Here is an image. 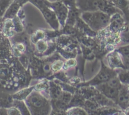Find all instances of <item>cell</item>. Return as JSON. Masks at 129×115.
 <instances>
[{"label": "cell", "mask_w": 129, "mask_h": 115, "mask_svg": "<svg viewBox=\"0 0 129 115\" xmlns=\"http://www.w3.org/2000/svg\"><path fill=\"white\" fill-rule=\"evenodd\" d=\"M110 1L120 10L127 17H129V0H110Z\"/></svg>", "instance_id": "13"}, {"label": "cell", "mask_w": 129, "mask_h": 115, "mask_svg": "<svg viewBox=\"0 0 129 115\" xmlns=\"http://www.w3.org/2000/svg\"><path fill=\"white\" fill-rule=\"evenodd\" d=\"M117 51L119 52L122 57L124 58H129V44L124 45V46L119 47L117 49Z\"/></svg>", "instance_id": "29"}, {"label": "cell", "mask_w": 129, "mask_h": 115, "mask_svg": "<svg viewBox=\"0 0 129 115\" xmlns=\"http://www.w3.org/2000/svg\"><path fill=\"white\" fill-rule=\"evenodd\" d=\"M115 76H116V73H115L113 70L111 69L110 67L106 66L103 63H102V67L100 72L91 80L86 83H83L81 86H97L106 83Z\"/></svg>", "instance_id": "3"}, {"label": "cell", "mask_w": 129, "mask_h": 115, "mask_svg": "<svg viewBox=\"0 0 129 115\" xmlns=\"http://www.w3.org/2000/svg\"><path fill=\"white\" fill-rule=\"evenodd\" d=\"M47 1L48 0H45V3L43 4L39 10L41 11L45 21L51 27L52 29L57 30L60 28V23L54 10L47 5Z\"/></svg>", "instance_id": "4"}, {"label": "cell", "mask_w": 129, "mask_h": 115, "mask_svg": "<svg viewBox=\"0 0 129 115\" xmlns=\"http://www.w3.org/2000/svg\"><path fill=\"white\" fill-rule=\"evenodd\" d=\"M109 15L100 10L81 12L80 18L94 32H99L106 29L110 21Z\"/></svg>", "instance_id": "2"}, {"label": "cell", "mask_w": 129, "mask_h": 115, "mask_svg": "<svg viewBox=\"0 0 129 115\" xmlns=\"http://www.w3.org/2000/svg\"><path fill=\"white\" fill-rule=\"evenodd\" d=\"M95 87L98 90H99L101 93L107 96L108 98L112 99L115 102L117 103V100H118V97L120 92L119 88L111 87V86L108 85L107 84V82L102 83V84L98 85L95 86Z\"/></svg>", "instance_id": "7"}, {"label": "cell", "mask_w": 129, "mask_h": 115, "mask_svg": "<svg viewBox=\"0 0 129 115\" xmlns=\"http://www.w3.org/2000/svg\"><path fill=\"white\" fill-rule=\"evenodd\" d=\"M100 105L98 102L96 101V100L94 98L92 97V99H86L84 101V107H86V109L89 110V111H96L100 107Z\"/></svg>", "instance_id": "18"}, {"label": "cell", "mask_w": 129, "mask_h": 115, "mask_svg": "<svg viewBox=\"0 0 129 115\" xmlns=\"http://www.w3.org/2000/svg\"><path fill=\"white\" fill-rule=\"evenodd\" d=\"M76 4L81 12L100 10V0H76Z\"/></svg>", "instance_id": "8"}, {"label": "cell", "mask_w": 129, "mask_h": 115, "mask_svg": "<svg viewBox=\"0 0 129 115\" xmlns=\"http://www.w3.org/2000/svg\"><path fill=\"white\" fill-rule=\"evenodd\" d=\"M125 114L129 115V106H128V107H127L125 109Z\"/></svg>", "instance_id": "34"}, {"label": "cell", "mask_w": 129, "mask_h": 115, "mask_svg": "<svg viewBox=\"0 0 129 115\" xmlns=\"http://www.w3.org/2000/svg\"><path fill=\"white\" fill-rule=\"evenodd\" d=\"M45 37V32L43 31V30H37L36 32L33 34V35H31V40L34 44H35L36 42H37L39 40H42V39H44Z\"/></svg>", "instance_id": "22"}, {"label": "cell", "mask_w": 129, "mask_h": 115, "mask_svg": "<svg viewBox=\"0 0 129 115\" xmlns=\"http://www.w3.org/2000/svg\"><path fill=\"white\" fill-rule=\"evenodd\" d=\"M49 96L52 99H56L60 97L63 90L60 84L57 82H49Z\"/></svg>", "instance_id": "11"}, {"label": "cell", "mask_w": 129, "mask_h": 115, "mask_svg": "<svg viewBox=\"0 0 129 115\" xmlns=\"http://www.w3.org/2000/svg\"><path fill=\"white\" fill-rule=\"evenodd\" d=\"M124 24L125 20L122 16V13H115L111 16L110 24L107 27L109 29L110 32H115L122 29L124 27Z\"/></svg>", "instance_id": "9"}, {"label": "cell", "mask_w": 129, "mask_h": 115, "mask_svg": "<svg viewBox=\"0 0 129 115\" xmlns=\"http://www.w3.org/2000/svg\"><path fill=\"white\" fill-rule=\"evenodd\" d=\"M49 88V82L47 81H42V82H39L35 85L34 90L39 92H41L43 90H46L47 89Z\"/></svg>", "instance_id": "25"}, {"label": "cell", "mask_w": 129, "mask_h": 115, "mask_svg": "<svg viewBox=\"0 0 129 115\" xmlns=\"http://www.w3.org/2000/svg\"><path fill=\"white\" fill-rule=\"evenodd\" d=\"M107 59L108 63V66L111 69L115 70L117 68L126 69L122 55L117 50L110 52L107 55Z\"/></svg>", "instance_id": "6"}, {"label": "cell", "mask_w": 129, "mask_h": 115, "mask_svg": "<svg viewBox=\"0 0 129 115\" xmlns=\"http://www.w3.org/2000/svg\"><path fill=\"white\" fill-rule=\"evenodd\" d=\"M8 114H15V115H20L21 114V112L15 106L11 107L7 109Z\"/></svg>", "instance_id": "31"}, {"label": "cell", "mask_w": 129, "mask_h": 115, "mask_svg": "<svg viewBox=\"0 0 129 115\" xmlns=\"http://www.w3.org/2000/svg\"><path fill=\"white\" fill-rule=\"evenodd\" d=\"M128 106H129V102H128ZM128 106H127V107H128Z\"/></svg>", "instance_id": "35"}, {"label": "cell", "mask_w": 129, "mask_h": 115, "mask_svg": "<svg viewBox=\"0 0 129 115\" xmlns=\"http://www.w3.org/2000/svg\"><path fill=\"white\" fill-rule=\"evenodd\" d=\"M120 37L121 41L129 44V27L120 32Z\"/></svg>", "instance_id": "28"}, {"label": "cell", "mask_w": 129, "mask_h": 115, "mask_svg": "<svg viewBox=\"0 0 129 115\" xmlns=\"http://www.w3.org/2000/svg\"><path fill=\"white\" fill-rule=\"evenodd\" d=\"M11 75L10 69L7 66H2L0 68V79L6 80Z\"/></svg>", "instance_id": "27"}, {"label": "cell", "mask_w": 129, "mask_h": 115, "mask_svg": "<svg viewBox=\"0 0 129 115\" xmlns=\"http://www.w3.org/2000/svg\"><path fill=\"white\" fill-rule=\"evenodd\" d=\"M3 29L4 32L7 36L11 37L13 35V30H15V29H14V25L12 19H6L5 24H4Z\"/></svg>", "instance_id": "17"}, {"label": "cell", "mask_w": 129, "mask_h": 115, "mask_svg": "<svg viewBox=\"0 0 129 115\" xmlns=\"http://www.w3.org/2000/svg\"><path fill=\"white\" fill-rule=\"evenodd\" d=\"M14 1H15V2L17 3H18L19 5L22 7V6H23L24 5H25L26 3L28 2L29 0H14Z\"/></svg>", "instance_id": "33"}, {"label": "cell", "mask_w": 129, "mask_h": 115, "mask_svg": "<svg viewBox=\"0 0 129 115\" xmlns=\"http://www.w3.org/2000/svg\"><path fill=\"white\" fill-rule=\"evenodd\" d=\"M129 102V91L127 89V87L122 86L120 89L119 95L117 100V104H119L122 108L125 109L128 106Z\"/></svg>", "instance_id": "10"}, {"label": "cell", "mask_w": 129, "mask_h": 115, "mask_svg": "<svg viewBox=\"0 0 129 115\" xmlns=\"http://www.w3.org/2000/svg\"><path fill=\"white\" fill-rule=\"evenodd\" d=\"M47 5L55 12L60 23V27H64L66 24V20L69 13V8L60 0L55 2H50L48 0Z\"/></svg>", "instance_id": "5"}, {"label": "cell", "mask_w": 129, "mask_h": 115, "mask_svg": "<svg viewBox=\"0 0 129 115\" xmlns=\"http://www.w3.org/2000/svg\"><path fill=\"white\" fill-rule=\"evenodd\" d=\"M14 106L17 107L21 112V114H31L25 101L15 99L13 101Z\"/></svg>", "instance_id": "15"}, {"label": "cell", "mask_w": 129, "mask_h": 115, "mask_svg": "<svg viewBox=\"0 0 129 115\" xmlns=\"http://www.w3.org/2000/svg\"><path fill=\"white\" fill-rule=\"evenodd\" d=\"M35 47L36 49L39 53H44L47 51L49 48V44L48 42L44 39L39 40L37 42L35 43Z\"/></svg>", "instance_id": "20"}, {"label": "cell", "mask_w": 129, "mask_h": 115, "mask_svg": "<svg viewBox=\"0 0 129 115\" xmlns=\"http://www.w3.org/2000/svg\"><path fill=\"white\" fill-rule=\"evenodd\" d=\"M25 102L31 114H49L52 112L50 101L39 91L34 90Z\"/></svg>", "instance_id": "1"}, {"label": "cell", "mask_w": 129, "mask_h": 115, "mask_svg": "<svg viewBox=\"0 0 129 115\" xmlns=\"http://www.w3.org/2000/svg\"><path fill=\"white\" fill-rule=\"evenodd\" d=\"M35 86H32V87H26V88H23V89L20 90V91L15 93V94L13 95V98L14 99L17 100H22V101H25L28 96L32 92V91L34 90Z\"/></svg>", "instance_id": "14"}, {"label": "cell", "mask_w": 129, "mask_h": 115, "mask_svg": "<svg viewBox=\"0 0 129 115\" xmlns=\"http://www.w3.org/2000/svg\"><path fill=\"white\" fill-rule=\"evenodd\" d=\"M64 62L63 61L60 60H56L52 63L50 65V68H51V70L53 72H57L59 71H60V70L62 69L63 66H64Z\"/></svg>", "instance_id": "24"}, {"label": "cell", "mask_w": 129, "mask_h": 115, "mask_svg": "<svg viewBox=\"0 0 129 115\" xmlns=\"http://www.w3.org/2000/svg\"><path fill=\"white\" fill-rule=\"evenodd\" d=\"M118 77L123 85L129 84V70L122 69L118 73Z\"/></svg>", "instance_id": "19"}, {"label": "cell", "mask_w": 129, "mask_h": 115, "mask_svg": "<svg viewBox=\"0 0 129 115\" xmlns=\"http://www.w3.org/2000/svg\"><path fill=\"white\" fill-rule=\"evenodd\" d=\"M21 7L18 3L15 2V1L11 3L8 7V8L6 10V12L3 15L4 18L5 19H13L14 18L16 17L18 15L19 10Z\"/></svg>", "instance_id": "12"}, {"label": "cell", "mask_w": 129, "mask_h": 115, "mask_svg": "<svg viewBox=\"0 0 129 115\" xmlns=\"http://www.w3.org/2000/svg\"><path fill=\"white\" fill-rule=\"evenodd\" d=\"M60 1L69 8V10L77 8L76 0H60Z\"/></svg>", "instance_id": "30"}, {"label": "cell", "mask_w": 129, "mask_h": 115, "mask_svg": "<svg viewBox=\"0 0 129 115\" xmlns=\"http://www.w3.org/2000/svg\"><path fill=\"white\" fill-rule=\"evenodd\" d=\"M12 20L13 22L14 29H15V32H16L18 33H20L23 31L24 27L22 24V22L21 21V19L18 16H16V17H15Z\"/></svg>", "instance_id": "23"}, {"label": "cell", "mask_w": 129, "mask_h": 115, "mask_svg": "<svg viewBox=\"0 0 129 115\" xmlns=\"http://www.w3.org/2000/svg\"><path fill=\"white\" fill-rule=\"evenodd\" d=\"M66 112V114L71 115L88 114L87 113L88 112L83 107H80V106H73V107H68Z\"/></svg>", "instance_id": "16"}, {"label": "cell", "mask_w": 129, "mask_h": 115, "mask_svg": "<svg viewBox=\"0 0 129 115\" xmlns=\"http://www.w3.org/2000/svg\"><path fill=\"white\" fill-rule=\"evenodd\" d=\"M77 64H78V62H77L76 59L75 58H69V59H68L64 62L62 69L66 70L69 69L71 68H73V67H75L77 65Z\"/></svg>", "instance_id": "26"}, {"label": "cell", "mask_w": 129, "mask_h": 115, "mask_svg": "<svg viewBox=\"0 0 129 115\" xmlns=\"http://www.w3.org/2000/svg\"><path fill=\"white\" fill-rule=\"evenodd\" d=\"M15 46H16V48H17L21 53L24 52L25 51V46L23 44H22V43H18V44H16V45H15Z\"/></svg>", "instance_id": "32"}, {"label": "cell", "mask_w": 129, "mask_h": 115, "mask_svg": "<svg viewBox=\"0 0 129 115\" xmlns=\"http://www.w3.org/2000/svg\"><path fill=\"white\" fill-rule=\"evenodd\" d=\"M13 1L14 0H0V16H3L6 10Z\"/></svg>", "instance_id": "21"}]
</instances>
